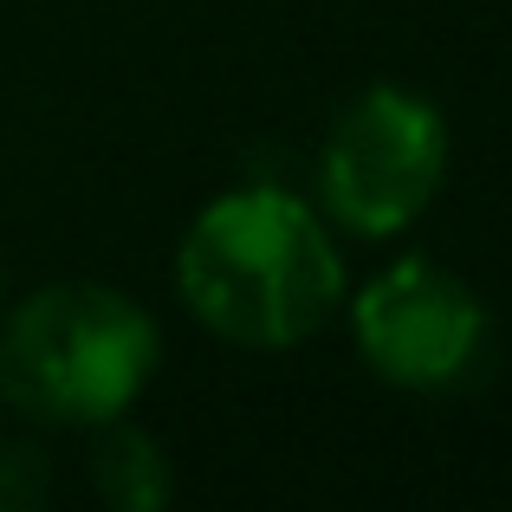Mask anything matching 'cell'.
I'll list each match as a JSON object with an SVG mask.
<instances>
[{"label":"cell","instance_id":"cell-1","mask_svg":"<svg viewBox=\"0 0 512 512\" xmlns=\"http://www.w3.org/2000/svg\"><path fill=\"white\" fill-rule=\"evenodd\" d=\"M188 312L234 344H299L344 299V260L318 214L279 188L221 195L175 253Z\"/></svg>","mask_w":512,"mask_h":512},{"label":"cell","instance_id":"cell-4","mask_svg":"<svg viewBox=\"0 0 512 512\" xmlns=\"http://www.w3.org/2000/svg\"><path fill=\"white\" fill-rule=\"evenodd\" d=\"M357 344L402 389H448L487 344V305L435 260H402L357 292Z\"/></svg>","mask_w":512,"mask_h":512},{"label":"cell","instance_id":"cell-5","mask_svg":"<svg viewBox=\"0 0 512 512\" xmlns=\"http://www.w3.org/2000/svg\"><path fill=\"white\" fill-rule=\"evenodd\" d=\"M91 487L117 512H156L169 500V461H163V448H156V435H143V428H111V435L91 448Z\"/></svg>","mask_w":512,"mask_h":512},{"label":"cell","instance_id":"cell-2","mask_svg":"<svg viewBox=\"0 0 512 512\" xmlns=\"http://www.w3.org/2000/svg\"><path fill=\"white\" fill-rule=\"evenodd\" d=\"M156 370V325L111 286H46L0 331V389L46 422H111Z\"/></svg>","mask_w":512,"mask_h":512},{"label":"cell","instance_id":"cell-3","mask_svg":"<svg viewBox=\"0 0 512 512\" xmlns=\"http://www.w3.org/2000/svg\"><path fill=\"white\" fill-rule=\"evenodd\" d=\"M441 169H448L441 111L396 85H376L331 124L318 195L350 234H396L428 208Z\"/></svg>","mask_w":512,"mask_h":512},{"label":"cell","instance_id":"cell-6","mask_svg":"<svg viewBox=\"0 0 512 512\" xmlns=\"http://www.w3.org/2000/svg\"><path fill=\"white\" fill-rule=\"evenodd\" d=\"M46 500V454L7 448L0 454V512H33Z\"/></svg>","mask_w":512,"mask_h":512}]
</instances>
